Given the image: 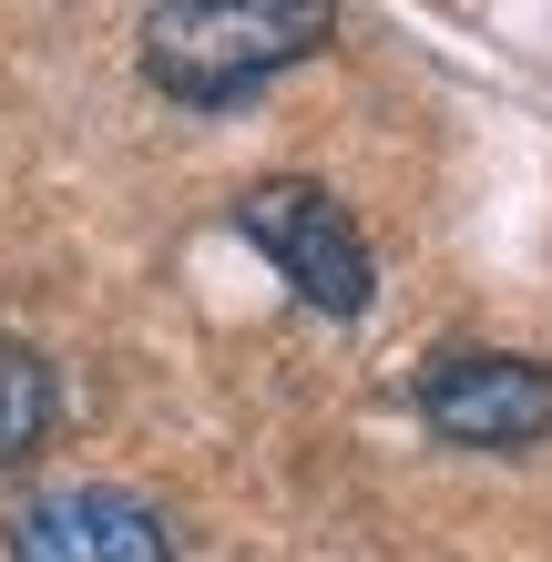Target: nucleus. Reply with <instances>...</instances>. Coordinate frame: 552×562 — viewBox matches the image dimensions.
<instances>
[{
	"mask_svg": "<svg viewBox=\"0 0 552 562\" xmlns=\"http://www.w3.org/2000/svg\"><path fill=\"white\" fill-rule=\"evenodd\" d=\"M338 0H144L134 61L184 113H236L246 92L328 52Z\"/></svg>",
	"mask_w": 552,
	"mask_h": 562,
	"instance_id": "nucleus-1",
	"label": "nucleus"
},
{
	"mask_svg": "<svg viewBox=\"0 0 552 562\" xmlns=\"http://www.w3.org/2000/svg\"><path fill=\"white\" fill-rule=\"evenodd\" d=\"M236 236L267 256V267L297 286L317 317H369L379 256H369V236H359V215H348L317 175H267V184H246V194H236Z\"/></svg>",
	"mask_w": 552,
	"mask_h": 562,
	"instance_id": "nucleus-2",
	"label": "nucleus"
},
{
	"mask_svg": "<svg viewBox=\"0 0 552 562\" xmlns=\"http://www.w3.org/2000/svg\"><path fill=\"white\" fill-rule=\"evenodd\" d=\"M409 409L430 419L450 450H542L552 440V358L522 348H430V369L409 379Z\"/></svg>",
	"mask_w": 552,
	"mask_h": 562,
	"instance_id": "nucleus-3",
	"label": "nucleus"
},
{
	"mask_svg": "<svg viewBox=\"0 0 552 562\" xmlns=\"http://www.w3.org/2000/svg\"><path fill=\"white\" fill-rule=\"evenodd\" d=\"M11 562H174V521L113 481L31 491L11 512Z\"/></svg>",
	"mask_w": 552,
	"mask_h": 562,
	"instance_id": "nucleus-4",
	"label": "nucleus"
},
{
	"mask_svg": "<svg viewBox=\"0 0 552 562\" xmlns=\"http://www.w3.org/2000/svg\"><path fill=\"white\" fill-rule=\"evenodd\" d=\"M52 419H61V379H52V358H42V348H21V338H0V471H21V460L52 440Z\"/></svg>",
	"mask_w": 552,
	"mask_h": 562,
	"instance_id": "nucleus-5",
	"label": "nucleus"
}]
</instances>
